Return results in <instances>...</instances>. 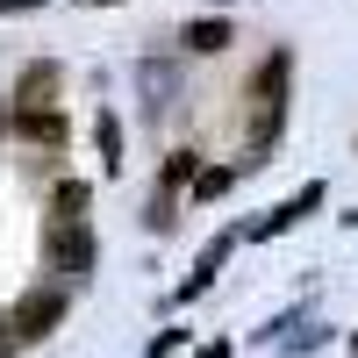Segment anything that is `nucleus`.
<instances>
[{
  "mask_svg": "<svg viewBox=\"0 0 358 358\" xmlns=\"http://www.w3.org/2000/svg\"><path fill=\"white\" fill-rule=\"evenodd\" d=\"M287 57H265L258 79H251V165L273 151V136H280V115H287Z\"/></svg>",
  "mask_w": 358,
  "mask_h": 358,
  "instance_id": "f257e3e1",
  "label": "nucleus"
},
{
  "mask_svg": "<svg viewBox=\"0 0 358 358\" xmlns=\"http://www.w3.org/2000/svg\"><path fill=\"white\" fill-rule=\"evenodd\" d=\"M57 322H65V294L57 287H36V294H22V301L8 308V344H36L50 337Z\"/></svg>",
  "mask_w": 358,
  "mask_h": 358,
  "instance_id": "f03ea898",
  "label": "nucleus"
},
{
  "mask_svg": "<svg viewBox=\"0 0 358 358\" xmlns=\"http://www.w3.org/2000/svg\"><path fill=\"white\" fill-rule=\"evenodd\" d=\"M50 258H57V273H86V265H94V236H86V222L79 229H50Z\"/></svg>",
  "mask_w": 358,
  "mask_h": 358,
  "instance_id": "7ed1b4c3",
  "label": "nucleus"
},
{
  "mask_svg": "<svg viewBox=\"0 0 358 358\" xmlns=\"http://www.w3.org/2000/svg\"><path fill=\"white\" fill-rule=\"evenodd\" d=\"M50 94H57V65H50V57H36V65L15 79V101H22V108H43Z\"/></svg>",
  "mask_w": 358,
  "mask_h": 358,
  "instance_id": "20e7f679",
  "label": "nucleus"
},
{
  "mask_svg": "<svg viewBox=\"0 0 358 358\" xmlns=\"http://www.w3.org/2000/svg\"><path fill=\"white\" fill-rule=\"evenodd\" d=\"M15 129H22L29 143H65V115H50V108H22Z\"/></svg>",
  "mask_w": 358,
  "mask_h": 358,
  "instance_id": "39448f33",
  "label": "nucleus"
},
{
  "mask_svg": "<svg viewBox=\"0 0 358 358\" xmlns=\"http://www.w3.org/2000/svg\"><path fill=\"white\" fill-rule=\"evenodd\" d=\"M179 43L208 57V50H222V43H229V22H222V15H201V22H187V29H179Z\"/></svg>",
  "mask_w": 358,
  "mask_h": 358,
  "instance_id": "423d86ee",
  "label": "nucleus"
},
{
  "mask_svg": "<svg viewBox=\"0 0 358 358\" xmlns=\"http://www.w3.org/2000/svg\"><path fill=\"white\" fill-rule=\"evenodd\" d=\"M79 208H86V187H79V179H65V187L50 194V229H79V222H86Z\"/></svg>",
  "mask_w": 358,
  "mask_h": 358,
  "instance_id": "0eeeda50",
  "label": "nucleus"
},
{
  "mask_svg": "<svg viewBox=\"0 0 358 358\" xmlns=\"http://www.w3.org/2000/svg\"><path fill=\"white\" fill-rule=\"evenodd\" d=\"M187 179H201L194 151H172V158H165V172H158V187H165V201H172V187H187Z\"/></svg>",
  "mask_w": 358,
  "mask_h": 358,
  "instance_id": "6e6552de",
  "label": "nucleus"
},
{
  "mask_svg": "<svg viewBox=\"0 0 358 358\" xmlns=\"http://www.w3.org/2000/svg\"><path fill=\"white\" fill-rule=\"evenodd\" d=\"M229 179H236L229 165H208V172L194 179V194H201V201H215V194H229Z\"/></svg>",
  "mask_w": 358,
  "mask_h": 358,
  "instance_id": "1a4fd4ad",
  "label": "nucleus"
},
{
  "mask_svg": "<svg viewBox=\"0 0 358 358\" xmlns=\"http://www.w3.org/2000/svg\"><path fill=\"white\" fill-rule=\"evenodd\" d=\"M101 158L122 165V129H115V115H101Z\"/></svg>",
  "mask_w": 358,
  "mask_h": 358,
  "instance_id": "9d476101",
  "label": "nucleus"
},
{
  "mask_svg": "<svg viewBox=\"0 0 358 358\" xmlns=\"http://www.w3.org/2000/svg\"><path fill=\"white\" fill-rule=\"evenodd\" d=\"M22 8H36V0H0V15H22Z\"/></svg>",
  "mask_w": 358,
  "mask_h": 358,
  "instance_id": "9b49d317",
  "label": "nucleus"
},
{
  "mask_svg": "<svg viewBox=\"0 0 358 358\" xmlns=\"http://www.w3.org/2000/svg\"><path fill=\"white\" fill-rule=\"evenodd\" d=\"M201 358H229V344H208V351H201Z\"/></svg>",
  "mask_w": 358,
  "mask_h": 358,
  "instance_id": "f8f14e48",
  "label": "nucleus"
}]
</instances>
